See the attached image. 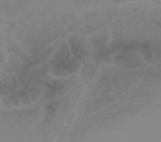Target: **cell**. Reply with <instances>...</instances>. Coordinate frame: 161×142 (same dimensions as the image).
Here are the masks:
<instances>
[{
	"label": "cell",
	"mask_w": 161,
	"mask_h": 142,
	"mask_svg": "<svg viewBox=\"0 0 161 142\" xmlns=\"http://www.w3.org/2000/svg\"><path fill=\"white\" fill-rule=\"evenodd\" d=\"M69 43L72 47V51L75 59L78 60H81L82 56L84 54L82 41L76 38H73L69 41Z\"/></svg>",
	"instance_id": "obj_1"
},
{
	"label": "cell",
	"mask_w": 161,
	"mask_h": 142,
	"mask_svg": "<svg viewBox=\"0 0 161 142\" xmlns=\"http://www.w3.org/2000/svg\"><path fill=\"white\" fill-rule=\"evenodd\" d=\"M94 66H91L90 64H88L85 66L84 68L82 70V77H85V79H87V80H91L94 74Z\"/></svg>",
	"instance_id": "obj_2"
}]
</instances>
